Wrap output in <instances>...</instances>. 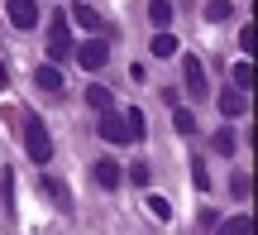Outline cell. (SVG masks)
Instances as JSON below:
<instances>
[{
    "label": "cell",
    "mask_w": 258,
    "mask_h": 235,
    "mask_svg": "<svg viewBox=\"0 0 258 235\" xmlns=\"http://www.w3.org/2000/svg\"><path fill=\"white\" fill-rule=\"evenodd\" d=\"M101 139H110V144H124L129 139V134H124V115L101 111Z\"/></svg>",
    "instance_id": "8992f818"
},
{
    "label": "cell",
    "mask_w": 258,
    "mask_h": 235,
    "mask_svg": "<svg viewBox=\"0 0 258 235\" xmlns=\"http://www.w3.org/2000/svg\"><path fill=\"white\" fill-rule=\"evenodd\" d=\"M234 197H249V173H234Z\"/></svg>",
    "instance_id": "cb8c5ba5"
},
{
    "label": "cell",
    "mask_w": 258,
    "mask_h": 235,
    "mask_svg": "<svg viewBox=\"0 0 258 235\" xmlns=\"http://www.w3.org/2000/svg\"><path fill=\"white\" fill-rule=\"evenodd\" d=\"M230 15H234V5H230V0H211V5H206V19H211V24H225Z\"/></svg>",
    "instance_id": "9a60e30c"
},
{
    "label": "cell",
    "mask_w": 258,
    "mask_h": 235,
    "mask_svg": "<svg viewBox=\"0 0 258 235\" xmlns=\"http://www.w3.org/2000/svg\"><path fill=\"white\" fill-rule=\"evenodd\" d=\"M239 48H244V53L253 48V24H244V29H239Z\"/></svg>",
    "instance_id": "d4e9b609"
},
{
    "label": "cell",
    "mask_w": 258,
    "mask_h": 235,
    "mask_svg": "<svg viewBox=\"0 0 258 235\" xmlns=\"http://www.w3.org/2000/svg\"><path fill=\"white\" fill-rule=\"evenodd\" d=\"M182 77H186V91H191V96L206 91V67H201V58L186 53V58H182Z\"/></svg>",
    "instance_id": "5b68a950"
},
{
    "label": "cell",
    "mask_w": 258,
    "mask_h": 235,
    "mask_svg": "<svg viewBox=\"0 0 258 235\" xmlns=\"http://www.w3.org/2000/svg\"><path fill=\"white\" fill-rule=\"evenodd\" d=\"M124 134H129V139H144V111H129L124 115Z\"/></svg>",
    "instance_id": "d6986e66"
},
{
    "label": "cell",
    "mask_w": 258,
    "mask_h": 235,
    "mask_svg": "<svg viewBox=\"0 0 258 235\" xmlns=\"http://www.w3.org/2000/svg\"><path fill=\"white\" fill-rule=\"evenodd\" d=\"M215 235H249V216H230V221H215Z\"/></svg>",
    "instance_id": "8fae6325"
},
{
    "label": "cell",
    "mask_w": 258,
    "mask_h": 235,
    "mask_svg": "<svg viewBox=\"0 0 258 235\" xmlns=\"http://www.w3.org/2000/svg\"><path fill=\"white\" fill-rule=\"evenodd\" d=\"M86 106L91 111H110V86H86Z\"/></svg>",
    "instance_id": "5bb4252c"
},
{
    "label": "cell",
    "mask_w": 258,
    "mask_h": 235,
    "mask_svg": "<svg viewBox=\"0 0 258 235\" xmlns=\"http://www.w3.org/2000/svg\"><path fill=\"white\" fill-rule=\"evenodd\" d=\"M211 144H215V154H234V134H230V130H220Z\"/></svg>",
    "instance_id": "44dd1931"
},
{
    "label": "cell",
    "mask_w": 258,
    "mask_h": 235,
    "mask_svg": "<svg viewBox=\"0 0 258 235\" xmlns=\"http://www.w3.org/2000/svg\"><path fill=\"white\" fill-rule=\"evenodd\" d=\"M191 182H196V192H211V173L196 163V173H191Z\"/></svg>",
    "instance_id": "7402d4cb"
},
{
    "label": "cell",
    "mask_w": 258,
    "mask_h": 235,
    "mask_svg": "<svg viewBox=\"0 0 258 235\" xmlns=\"http://www.w3.org/2000/svg\"><path fill=\"white\" fill-rule=\"evenodd\" d=\"M148 211H153L158 221H172V202L167 197H148Z\"/></svg>",
    "instance_id": "ffe728a7"
},
{
    "label": "cell",
    "mask_w": 258,
    "mask_h": 235,
    "mask_svg": "<svg viewBox=\"0 0 258 235\" xmlns=\"http://www.w3.org/2000/svg\"><path fill=\"white\" fill-rule=\"evenodd\" d=\"M38 187H43V197H53L57 207L67 211V187H62V182H57V178H48V173H43V182H38Z\"/></svg>",
    "instance_id": "4fadbf2b"
},
{
    "label": "cell",
    "mask_w": 258,
    "mask_h": 235,
    "mask_svg": "<svg viewBox=\"0 0 258 235\" xmlns=\"http://www.w3.org/2000/svg\"><path fill=\"white\" fill-rule=\"evenodd\" d=\"M24 144H29V159H34V163L53 159V139H48V130H43L38 115H24Z\"/></svg>",
    "instance_id": "6da1fadb"
},
{
    "label": "cell",
    "mask_w": 258,
    "mask_h": 235,
    "mask_svg": "<svg viewBox=\"0 0 258 235\" xmlns=\"http://www.w3.org/2000/svg\"><path fill=\"white\" fill-rule=\"evenodd\" d=\"M148 53H153V58H172V53H177V38L167 34V29H158V38H153V48H148Z\"/></svg>",
    "instance_id": "7c38bea8"
},
{
    "label": "cell",
    "mask_w": 258,
    "mask_h": 235,
    "mask_svg": "<svg viewBox=\"0 0 258 235\" xmlns=\"http://www.w3.org/2000/svg\"><path fill=\"white\" fill-rule=\"evenodd\" d=\"M67 19H72L77 29H86V34H91V29H101V15H96V10L86 5V0H82V5H72V10H67Z\"/></svg>",
    "instance_id": "ba28073f"
},
{
    "label": "cell",
    "mask_w": 258,
    "mask_h": 235,
    "mask_svg": "<svg viewBox=\"0 0 258 235\" xmlns=\"http://www.w3.org/2000/svg\"><path fill=\"white\" fill-rule=\"evenodd\" d=\"M253 86V67L249 63H234V91H249Z\"/></svg>",
    "instance_id": "ac0fdd59"
},
{
    "label": "cell",
    "mask_w": 258,
    "mask_h": 235,
    "mask_svg": "<svg viewBox=\"0 0 258 235\" xmlns=\"http://www.w3.org/2000/svg\"><path fill=\"white\" fill-rule=\"evenodd\" d=\"M34 82L43 86L48 96H62V72H57L53 63H43V67H38V72H34Z\"/></svg>",
    "instance_id": "9c48e42d"
},
{
    "label": "cell",
    "mask_w": 258,
    "mask_h": 235,
    "mask_svg": "<svg viewBox=\"0 0 258 235\" xmlns=\"http://www.w3.org/2000/svg\"><path fill=\"white\" fill-rule=\"evenodd\" d=\"M72 58L86 67V72H101V67L110 63V48H105V38H82V43L72 48Z\"/></svg>",
    "instance_id": "7a4b0ae2"
},
{
    "label": "cell",
    "mask_w": 258,
    "mask_h": 235,
    "mask_svg": "<svg viewBox=\"0 0 258 235\" xmlns=\"http://www.w3.org/2000/svg\"><path fill=\"white\" fill-rule=\"evenodd\" d=\"M129 178H134L139 187H148V163H134V168H129Z\"/></svg>",
    "instance_id": "603a6c76"
},
{
    "label": "cell",
    "mask_w": 258,
    "mask_h": 235,
    "mask_svg": "<svg viewBox=\"0 0 258 235\" xmlns=\"http://www.w3.org/2000/svg\"><path fill=\"white\" fill-rule=\"evenodd\" d=\"M48 58H53V63L72 58V29H67V15H53V24H48Z\"/></svg>",
    "instance_id": "3957f363"
},
{
    "label": "cell",
    "mask_w": 258,
    "mask_h": 235,
    "mask_svg": "<svg viewBox=\"0 0 258 235\" xmlns=\"http://www.w3.org/2000/svg\"><path fill=\"white\" fill-rule=\"evenodd\" d=\"M172 125H177L182 134H196V115L186 111V106H172Z\"/></svg>",
    "instance_id": "e0dca14e"
},
{
    "label": "cell",
    "mask_w": 258,
    "mask_h": 235,
    "mask_svg": "<svg viewBox=\"0 0 258 235\" xmlns=\"http://www.w3.org/2000/svg\"><path fill=\"white\" fill-rule=\"evenodd\" d=\"M148 19H153L158 29H167L172 24V5H167V0H153V5H148Z\"/></svg>",
    "instance_id": "2e32d148"
},
{
    "label": "cell",
    "mask_w": 258,
    "mask_h": 235,
    "mask_svg": "<svg viewBox=\"0 0 258 235\" xmlns=\"http://www.w3.org/2000/svg\"><path fill=\"white\" fill-rule=\"evenodd\" d=\"M10 24L15 29H34L38 24V5L34 0H10Z\"/></svg>",
    "instance_id": "277c9868"
},
{
    "label": "cell",
    "mask_w": 258,
    "mask_h": 235,
    "mask_svg": "<svg viewBox=\"0 0 258 235\" xmlns=\"http://www.w3.org/2000/svg\"><path fill=\"white\" fill-rule=\"evenodd\" d=\"M91 173H96V182H101V187H120V178H124L115 159H96V163H91Z\"/></svg>",
    "instance_id": "52a82bcc"
},
{
    "label": "cell",
    "mask_w": 258,
    "mask_h": 235,
    "mask_svg": "<svg viewBox=\"0 0 258 235\" xmlns=\"http://www.w3.org/2000/svg\"><path fill=\"white\" fill-rule=\"evenodd\" d=\"M244 111H249V96H244V91H225L220 96V115L234 120V115H244Z\"/></svg>",
    "instance_id": "30bf717a"
}]
</instances>
